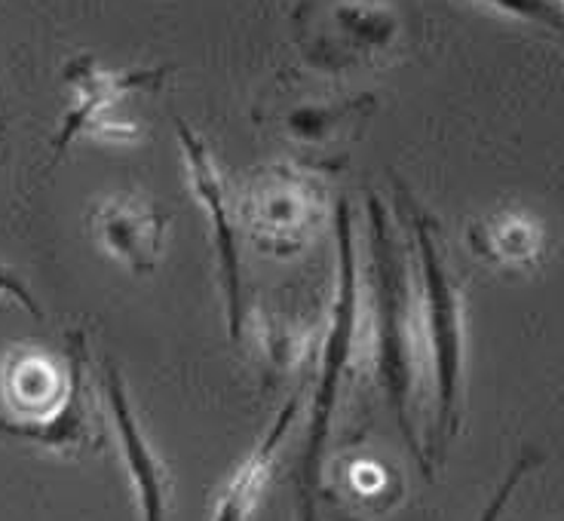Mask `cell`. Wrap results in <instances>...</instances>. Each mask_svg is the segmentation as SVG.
I'll use <instances>...</instances> for the list:
<instances>
[{"instance_id": "1", "label": "cell", "mask_w": 564, "mask_h": 521, "mask_svg": "<svg viewBox=\"0 0 564 521\" xmlns=\"http://www.w3.org/2000/svg\"><path fill=\"white\" fill-rule=\"evenodd\" d=\"M368 280H371V340H375L378 378L399 423V433L411 454L417 457L423 476H430L433 473L430 454L421 445L414 426L423 387V359L430 356L426 332H423V304L414 292L409 252L375 194L368 197Z\"/></svg>"}, {"instance_id": "2", "label": "cell", "mask_w": 564, "mask_h": 521, "mask_svg": "<svg viewBox=\"0 0 564 521\" xmlns=\"http://www.w3.org/2000/svg\"><path fill=\"white\" fill-rule=\"evenodd\" d=\"M86 366V335L80 328L68 332L65 371L37 352H13L3 375L13 414H0V438H15L53 452L99 448V405L93 399Z\"/></svg>"}, {"instance_id": "3", "label": "cell", "mask_w": 564, "mask_h": 521, "mask_svg": "<svg viewBox=\"0 0 564 521\" xmlns=\"http://www.w3.org/2000/svg\"><path fill=\"white\" fill-rule=\"evenodd\" d=\"M335 237H338V289H335L332 319L325 328L323 352H319L311 426L297 469V521H319V491H323L332 417L338 409L340 387L359 352V270H356V230H352V211L347 199H338L335 206Z\"/></svg>"}, {"instance_id": "4", "label": "cell", "mask_w": 564, "mask_h": 521, "mask_svg": "<svg viewBox=\"0 0 564 521\" xmlns=\"http://www.w3.org/2000/svg\"><path fill=\"white\" fill-rule=\"evenodd\" d=\"M414 249H417V273H421L423 332L426 352L433 359V381H436V452L445 454L448 442L457 433L460 421V381H464V301L454 285L452 273L438 249L436 221L405 199Z\"/></svg>"}, {"instance_id": "5", "label": "cell", "mask_w": 564, "mask_h": 521, "mask_svg": "<svg viewBox=\"0 0 564 521\" xmlns=\"http://www.w3.org/2000/svg\"><path fill=\"white\" fill-rule=\"evenodd\" d=\"M328 215L323 182L297 166H268L246 187L240 221L264 252L297 254L319 234Z\"/></svg>"}, {"instance_id": "6", "label": "cell", "mask_w": 564, "mask_h": 521, "mask_svg": "<svg viewBox=\"0 0 564 521\" xmlns=\"http://www.w3.org/2000/svg\"><path fill=\"white\" fill-rule=\"evenodd\" d=\"M170 68H141V70H108L101 68L93 56H77L65 68L74 101L62 120L56 141H53V160L68 151V144L80 135H101V139H135V127L117 120L113 111L127 99L129 93L156 89L166 80Z\"/></svg>"}, {"instance_id": "7", "label": "cell", "mask_w": 564, "mask_h": 521, "mask_svg": "<svg viewBox=\"0 0 564 521\" xmlns=\"http://www.w3.org/2000/svg\"><path fill=\"white\" fill-rule=\"evenodd\" d=\"M175 135L182 141L184 160H187V175L191 187L209 215L212 237H215V252H218V276H221V295H225L227 335L230 340H240L242 323H246V301H242V252L237 218L230 211V194H227L225 178L218 175L212 163L209 148L203 144L194 129L184 120H175Z\"/></svg>"}, {"instance_id": "8", "label": "cell", "mask_w": 564, "mask_h": 521, "mask_svg": "<svg viewBox=\"0 0 564 521\" xmlns=\"http://www.w3.org/2000/svg\"><path fill=\"white\" fill-rule=\"evenodd\" d=\"M93 234L113 261L144 276L154 273L163 258L170 215L156 209L151 199L113 194L93 209Z\"/></svg>"}, {"instance_id": "9", "label": "cell", "mask_w": 564, "mask_h": 521, "mask_svg": "<svg viewBox=\"0 0 564 521\" xmlns=\"http://www.w3.org/2000/svg\"><path fill=\"white\" fill-rule=\"evenodd\" d=\"M101 387L108 395V405H111L113 426H117V436H120V452L127 460L129 479L139 497L141 519L144 521H166L170 515V469L160 460V454L151 448V442L141 433L135 414L129 409L127 383L120 368L113 366L111 359L101 368Z\"/></svg>"}, {"instance_id": "10", "label": "cell", "mask_w": 564, "mask_h": 521, "mask_svg": "<svg viewBox=\"0 0 564 521\" xmlns=\"http://www.w3.org/2000/svg\"><path fill=\"white\" fill-rule=\"evenodd\" d=\"M297 409H301V393H292V399H289V402L282 405L280 414H276V421L270 423V430L264 433V438L258 442V448L249 454V460L234 473V479L227 481V488L221 491V497H218V503H215V515H212V521L252 519L254 507H258L261 493L268 488L282 438L289 436V430H292V423H295Z\"/></svg>"}, {"instance_id": "11", "label": "cell", "mask_w": 564, "mask_h": 521, "mask_svg": "<svg viewBox=\"0 0 564 521\" xmlns=\"http://www.w3.org/2000/svg\"><path fill=\"white\" fill-rule=\"evenodd\" d=\"M332 25L338 31L344 50L356 56L381 53L393 43L395 15L383 3H366V0H340L332 7Z\"/></svg>"}, {"instance_id": "12", "label": "cell", "mask_w": 564, "mask_h": 521, "mask_svg": "<svg viewBox=\"0 0 564 521\" xmlns=\"http://www.w3.org/2000/svg\"><path fill=\"white\" fill-rule=\"evenodd\" d=\"M469 242L497 264H528L540 249V230L522 215H497L469 230Z\"/></svg>"}, {"instance_id": "13", "label": "cell", "mask_w": 564, "mask_h": 521, "mask_svg": "<svg viewBox=\"0 0 564 521\" xmlns=\"http://www.w3.org/2000/svg\"><path fill=\"white\" fill-rule=\"evenodd\" d=\"M371 96H362L356 101H344V105H301L285 117V129L289 135L297 141H325L332 139L344 123H350L359 111L371 108Z\"/></svg>"}, {"instance_id": "14", "label": "cell", "mask_w": 564, "mask_h": 521, "mask_svg": "<svg viewBox=\"0 0 564 521\" xmlns=\"http://www.w3.org/2000/svg\"><path fill=\"white\" fill-rule=\"evenodd\" d=\"M488 7H497L509 15H519L536 25H546L564 37V7L558 0H481Z\"/></svg>"}, {"instance_id": "15", "label": "cell", "mask_w": 564, "mask_h": 521, "mask_svg": "<svg viewBox=\"0 0 564 521\" xmlns=\"http://www.w3.org/2000/svg\"><path fill=\"white\" fill-rule=\"evenodd\" d=\"M531 466H534V457H522L519 464L509 469L507 481H503V485L497 488L494 500L488 503V507H485V512H481L479 521H500V515H503V509H507V503H509V497H512V491L519 488V481L524 479V473H528Z\"/></svg>"}, {"instance_id": "16", "label": "cell", "mask_w": 564, "mask_h": 521, "mask_svg": "<svg viewBox=\"0 0 564 521\" xmlns=\"http://www.w3.org/2000/svg\"><path fill=\"white\" fill-rule=\"evenodd\" d=\"M0 295L13 297L15 304H19V307H25L31 316H41V304L34 301V295L29 292V285L19 280L13 270L0 268Z\"/></svg>"}]
</instances>
